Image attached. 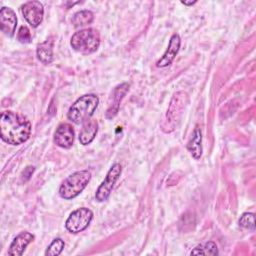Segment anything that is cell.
Segmentation results:
<instances>
[{
  "label": "cell",
  "mask_w": 256,
  "mask_h": 256,
  "mask_svg": "<svg viewBox=\"0 0 256 256\" xmlns=\"http://www.w3.org/2000/svg\"><path fill=\"white\" fill-rule=\"evenodd\" d=\"M31 134V123L23 115L13 111H4L0 117V135L4 142L19 145Z\"/></svg>",
  "instance_id": "6da1fadb"
},
{
  "label": "cell",
  "mask_w": 256,
  "mask_h": 256,
  "mask_svg": "<svg viewBox=\"0 0 256 256\" xmlns=\"http://www.w3.org/2000/svg\"><path fill=\"white\" fill-rule=\"evenodd\" d=\"M187 103L188 95L184 91H178L172 96L166 115L161 123V129L163 132L170 133L175 130L181 121Z\"/></svg>",
  "instance_id": "7a4b0ae2"
},
{
  "label": "cell",
  "mask_w": 256,
  "mask_h": 256,
  "mask_svg": "<svg viewBox=\"0 0 256 256\" xmlns=\"http://www.w3.org/2000/svg\"><path fill=\"white\" fill-rule=\"evenodd\" d=\"M99 104L98 96L94 94H86L78 98L69 108L67 117L75 124L84 123L90 119Z\"/></svg>",
  "instance_id": "3957f363"
},
{
  "label": "cell",
  "mask_w": 256,
  "mask_h": 256,
  "mask_svg": "<svg viewBox=\"0 0 256 256\" xmlns=\"http://www.w3.org/2000/svg\"><path fill=\"white\" fill-rule=\"evenodd\" d=\"M91 179V173L88 170H81L69 175L59 187L61 198L70 200L78 196L87 186Z\"/></svg>",
  "instance_id": "277c9868"
},
{
  "label": "cell",
  "mask_w": 256,
  "mask_h": 256,
  "mask_svg": "<svg viewBox=\"0 0 256 256\" xmlns=\"http://www.w3.org/2000/svg\"><path fill=\"white\" fill-rule=\"evenodd\" d=\"M72 48L82 54H91L100 46V34L96 29L85 28L77 31L71 37Z\"/></svg>",
  "instance_id": "5b68a950"
},
{
  "label": "cell",
  "mask_w": 256,
  "mask_h": 256,
  "mask_svg": "<svg viewBox=\"0 0 256 256\" xmlns=\"http://www.w3.org/2000/svg\"><path fill=\"white\" fill-rule=\"evenodd\" d=\"M93 218V212L86 207L74 210L65 222V227L70 233H79L85 230Z\"/></svg>",
  "instance_id": "8992f818"
},
{
  "label": "cell",
  "mask_w": 256,
  "mask_h": 256,
  "mask_svg": "<svg viewBox=\"0 0 256 256\" xmlns=\"http://www.w3.org/2000/svg\"><path fill=\"white\" fill-rule=\"evenodd\" d=\"M122 172L121 165L119 163H115L112 165V167L109 169L106 177L102 181V183L99 185V187L96 190L95 193V199L98 202H103L107 200L112 192V189L114 187V184L120 177Z\"/></svg>",
  "instance_id": "52a82bcc"
},
{
  "label": "cell",
  "mask_w": 256,
  "mask_h": 256,
  "mask_svg": "<svg viewBox=\"0 0 256 256\" xmlns=\"http://www.w3.org/2000/svg\"><path fill=\"white\" fill-rule=\"evenodd\" d=\"M21 12L32 27H37L43 20L44 7L40 1H28L21 6Z\"/></svg>",
  "instance_id": "ba28073f"
},
{
  "label": "cell",
  "mask_w": 256,
  "mask_h": 256,
  "mask_svg": "<svg viewBox=\"0 0 256 256\" xmlns=\"http://www.w3.org/2000/svg\"><path fill=\"white\" fill-rule=\"evenodd\" d=\"M129 90V84L122 83L114 88V90L111 93V96L109 98L108 102V108L105 113V117L107 119H112L115 117L118 113L120 102L123 99V97L126 95V93Z\"/></svg>",
  "instance_id": "9c48e42d"
},
{
  "label": "cell",
  "mask_w": 256,
  "mask_h": 256,
  "mask_svg": "<svg viewBox=\"0 0 256 256\" xmlns=\"http://www.w3.org/2000/svg\"><path fill=\"white\" fill-rule=\"evenodd\" d=\"M53 141L61 148H71L74 141V129L72 125L69 123H61L54 133Z\"/></svg>",
  "instance_id": "30bf717a"
},
{
  "label": "cell",
  "mask_w": 256,
  "mask_h": 256,
  "mask_svg": "<svg viewBox=\"0 0 256 256\" xmlns=\"http://www.w3.org/2000/svg\"><path fill=\"white\" fill-rule=\"evenodd\" d=\"M17 25V17L15 12L9 7H2L0 10V27L1 31L8 37H12L15 33Z\"/></svg>",
  "instance_id": "8fae6325"
},
{
  "label": "cell",
  "mask_w": 256,
  "mask_h": 256,
  "mask_svg": "<svg viewBox=\"0 0 256 256\" xmlns=\"http://www.w3.org/2000/svg\"><path fill=\"white\" fill-rule=\"evenodd\" d=\"M180 45H181L180 36L177 33L173 34L169 40L167 50L165 51L163 56L156 62V66L159 68H164V67L169 66L175 59V57L179 51Z\"/></svg>",
  "instance_id": "7c38bea8"
},
{
  "label": "cell",
  "mask_w": 256,
  "mask_h": 256,
  "mask_svg": "<svg viewBox=\"0 0 256 256\" xmlns=\"http://www.w3.org/2000/svg\"><path fill=\"white\" fill-rule=\"evenodd\" d=\"M34 240V235L29 232H22L19 235H17L13 241L11 242L9 249H8V255L11 256H21L23 252L25 251L26 247Z\"/></svg>",
  "instance_id": "4fadbf2b"
},
{
  "label": "cell",
  "mask_w": 256,
  "mask_h": 256,
  "mask_svg": "<svg viewBox=\"0 0 256 256\" xmlns=\"http://www.w3.org/2000/svg\"><path fill=\"white\" fill-rule=\"evenodd\" d=\"M98 131V123L94 119H88L83 123V127L79 133V141L82 145L90 144Z\"/></svg>",
  "instance_id": "5bb4252c"
},
{
  "label": "cell",
  "mask_w": 256,
  "mask_h": 256,
  "mask_svg": "<svg viewBox=\"0 0 256 256\" xmlns=\"http://www.w3.org/2000/svg\"><path fill=\"white\" fill-rule=\"evenodd\" d=\"M202 133L201 130L198 126L195 127L191 138L187 144V149L190 152V154L192 155V157L196 160L200 159L201 155H202Z\"/></svg>",
  "instance_id": "9a60e30c"
},
{
  "label": "cell",
  "mask_w": 256,
  "mask_h": 256,
  "mask_svg": "<svg viewBox=\"0 0 256 256\" xmlns=\"http://www.w3.org/2000/svg\"><path fill=\"white\" fill-rule=\"evenodd\" d=\"M36 54L43 64H50L53 61V41L49 39L38 44Z\"/></svg>",
  "instance_id": "2e32d148"
},
{
  "label": "cell",
  "mask_w": 256,
  "mask_h": 256,
  "mask_svg": "<svg viewBox=\"0 0 256 256\" xmlns=\"http://www.w3.org/2000/svg\"><path fill=\"white\" fill-rule=\"evenodd\" d=\"M94 15L89 10H81L79 12H76L72 17V24L74 27H81L88 24H91L93 22Z\"/></svg>",
  "instance_id": "e0dca14e"
},
{
  "label": "cell",
  "mask_w": 256,
  "mask_h": 256,
  "mask_svg": "<svg viewBox=\"0 0 256 256\" xmlns=\"http://www.w3.org/2000/svg\"><path fill=\"white\" fill-rule=\"evenodd\" d=\"M218 248L213 241L205 243L204 246L199 245L191 251V255H217Z\"/></svg>",
  "instance_id": "ac0fdd59"
},
{
  "label": "cell",
  "mask_w": 256,
  "mask_h": 256,
  "mask_svg": "<svg viewBox=\"0 0 256 256\" xmlns=\"http://www.w3.org/2000/svg\"><path fill=\"white\" fill-rule=\"evenodd\" d=\"M65 246L64 241L61 238L54 239L45 251L46 256H57L59 255Z\"/></svg>",
  "instance_id": "d6986e66"
},
{
  "label": "cell",
  "mask_w": 256,
  "mask_h": 256,
  "mask_svg": "<svg viewBox=\"0 0 256 256\" xmlns=\"http://www.w3.org/2000/svg\"><path fill=\"white\" fill-rule=\"evenodd\" d=\"M239 224L243 228L254 230L255 229V217H254V214L250 213V212L243 213L242 216L239 219Z\"/></svg>",
  "instance_id": "ffe728a7"
},
{
  "label": "cell",
  "mask_w": 256,
  "mask_h": 256,
  "mask_svg": "<svg viewBox=\"0 0 256 256\" xmlns=\"http://www.w3.org/2000/svg\"><path fill=\"white\" fill-rule=\"evenodd\" d=\"M17 40L21 43H30L32 40V36L30 30L26 26H21L17 32Z\"/></svg>",
  "instance_id": "44dd1931"
},
{
  "label": "cell",
  "mask_w": 256,
  "mask_h": 256,
  "mask_svg": "<svg viewBox=\"0 0 256 256\" xmlns=\"http://www.w3.org/2000/svg\"><path fill=\"white\" fill-rule=\"evenodd\" d=\"M33 172H34V167H33V166H28V167H26V168L23 170L22 174H21L22 180H23V181L29 180L30 177L32 176Z\"/></svg>",
  "instance_id": "7402d4cb"
},
{
  "label": "cell",
  "mask_w": 256,
  "mask_h": 256,
  "mask_svg": "<svg viewBox=\"0 0 256 256\" xmlns=\"http://www.w3.org/2000/svg\"><path fill=\"white\" fill-rule=\"evenodd\" d=\"M181 3H182V4H184V5H186V6H191V5L195 4V3H196V1H190V2H186V1H181Z\"/></svg>",
  "instance_id": "603a6c76"
}]
</instances>
